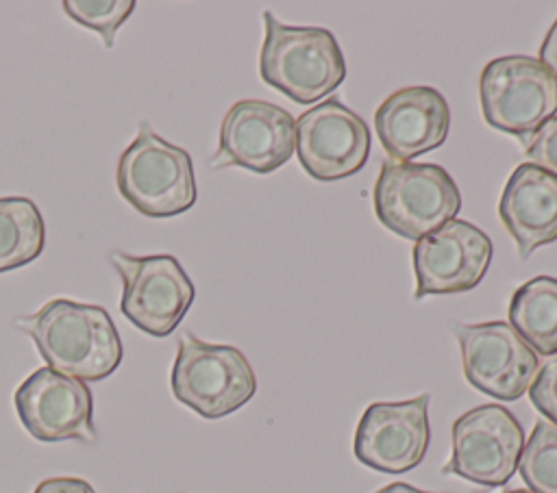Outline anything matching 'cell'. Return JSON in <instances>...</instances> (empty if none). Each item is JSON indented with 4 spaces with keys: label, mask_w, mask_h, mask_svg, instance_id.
<instances>
[{
    "label": "cell",
    "mask_w": 557,
    "mask_h": 493,
    "mask_svg": "<svg viewBox=\"0 0 557 493\" xmlns=\"http://www.w3.org/2000/svg\"><path fill=\"white\" fill-rule=\"evenodd\" d=\"M15 326L33 339L48 367L63 376L96 382L122 363L120 334L98 304L57 298L37 313L17 317Z\"/></svg>",
    "instance_id": "cell-1"
},
{
    "label": "cell",
    "mask_w": 557,
    "mask_h": 493,
    "mask_svg": "<svg viewBox=\"0 0 557 493\" xmlns=\"http://www.w3.org/2000/svg\"><path fill=\"white\" fill-rule=\"evenodd\" d=\"M263 24L259 72L268 85L298 104H311L344 83L346 63L333 33L281 24L270 11L263 13Z\"/></svg>",
    "instance_id": "cell-2"
},
{
    "label": "cell",
    "mask_w": 557,
    "mask_h": 493,
    "mask_svg": "<svg viewBox=\"0 0 557 493\" xmlns=\"http://www.w3.org/2000/svg\"><path fill=\"white\" fill-rule=\"evenodd\" d=\"M115 185L135 211L152 219L181 215L196 202L191 156L159 137L146 122L117 161Z\"/></svg>",
    "instance_id": "cell-3"
},
{
    "label": "cell",
    "mask_w": 557,
    "mask_h": 493,
    "mask_svg": "<svg viewBox=\"0 0 557 493\" xmlns=\"http://www.w3.org/2000/svg\"><path fill=\"white\" fill-rule=\"evenodd\" d=\"M459 208L461 193L444 167L383 163L374 185V213L394 235L418 241L455 219Z\"/></svg>",
    "instance_id": "cell-4"
},
{
    "label": "cell",
    "mask_w": 557,
    "mask_h": 493,
    "mask_svg": "<svg viewBox=\"0 0 557 493\" xmlns=\"http://www.w3.org/2000/svg\"><path fill=\"white\" fill-rule=\"evenodd\" d=\"M174 397L205 419H220L242 408L257 391L248 358L233 345L181 334L170 374Z\"/></svg>",
    "instance_id": "cell-5"
},
{
    "label": "cell",
    "mask_w": 557,
    "mask_h": 493,
    "mask_svg": "<svg viewBox=\"0 0 557 493\" xmlns=\"http://www.w3.org/2000/svg\"><path fill=\"white\" fill-rule=\"evenodd\" d=\"M479 96L485 122L520 141L557 113V80L524 54L490 61L481 72Z\"/></svg>",
    "instance_id": "cell-6"
},
{
    "label": "cell",
    "mask_w": 557,
    "mask_h": 493,
    "mask_svg": "<svg viewBox=\"0 0 557 493\" xmlns=\"http://www.w3.org/2000/svg\"><path fill=\"white\" fill-rule=\"evenodd\" d=\"M111 263L122 278L120 311L150 337H168L189 311L196 289L172 254L133 256L111 252Z\"/></svg>",
    "instance_id": "cell-7"
},
{
    "label": "cell",
    "mask_w": 557,
    "mask_h": 493,
    "mask_svg": "<svg viewBox=\"0 0 557 493\" xmlns=\"http://www.w3.org/2000/svg\"><path fill=\"white\" fill-rule=\"evenodd\" d=\"M522 447L520 421L500 404H483L455 419L453 456L442 473L483 486H500L518 469Z\"/></svg>",
    "instance_id": "cell-8"
},
{
    "label": "cell",
    "mask_w": 557,
    "mask_h": 493,
    "mask_svg": "<svg viewBox=\"0 0 557 493\" xmlns=\"http://www.w3.org/2000/svg\"><path fill=\"white\" fill-rule=\"evenodd\" d=\"M468 382L485 395L513 402L527 393L537 354L507 321L453 324Z\"/></svg>",
    "instance_id": "cell-9"
},
{
    "label": "cell",
    "mask_w": 557,
    "mask_h": 493,
    "mask_svg": "<svg viewBox=\"0 0 557 493\" xmlns=\"http://www.w3.org/2000/svg\"><path fill=\"white\" fill-rule=\"evenodd\" d=\"M17 417L26 432L44 443L96 441L89 387L50 367L35 369L13 393Z\"/></svg>",
    "instance_id": "cell-10"
},
{
    "label": "cell",
    "mask_w": 557,
    "mask_h": 493,
    "mask_svg": "<svg viewBox=\"0 0 557 493\" xmlns=\"http://www.w3.org/2000/svg\"><path fill=\"white\" fill-rule=\"evenodd\" d=\"M429 400V393H420L405 402L370 404L355 430L357 460L383 473H405L418 467L431 439Z\"/></svg>",
    "instance_id": "cell-11"
},
{
    "label": "cell",
    "mask_w": 557,
    "mask_h": 493,
    "mask_svg": "<svg viewBox=\"0 0 557 493\" xmlns=\"http://www.w3.org/2000/svg\"><path fill=\"white\" fill-rule=\"evenodd\" d=\"M296 152L294 117L263 100L235 102L220 126L213 167L237 165L257 174H270L283 167Z\"/></svg>",
    "instance_id": "cell-12"
},
{
    "label": "cell",
    "mask_w": 557,
    "mask_h": 493,
    "mask_svg": "<svg viewBox=\"0 0 557 493\" xmlns=\"http://www.w3.org/2000/svg\"><path fill=\"white\" fill-rule=\"evenodd\" d=\"M296 152L315 180L348 178L368 161V124L339 100L329 98L296 119Z\"/></svg>",
    "instance_id": "cell-13"
},
{
    "label": "cell",
    "mask_w": 557,
    "mask_h": 493,
    "mask_svg": "<svg viewBox=\"0 0 557 493\" xmlns=\"http://www.w3.org/2000/svg\"><path fill=\"white\" fill-rule=\"evenodd\" d=\"M492 263V241L474 224L450 219L416 241V298L474 289Z\"/></svg>",
    "instance_id": "cell-14"
},
{
    "label": "cell",
    "mask_w": 557,
    "mask_h": 493,
    "mask_svg": "<svg viewBox=\"0 0 557 493\" xmlns=\"http://www.w3.org/2000/svg\"><path fill=\"white\" fill-rule=\"evenodd\" d=\"M448 126L446 98L422 85L394 91L374 113L376 137L394 163H411V159L442 146Z\"/></svg>",
    "instance_id": "cell-15"
},
{
    "label": "cell",
    "mask_w": 557,
    "mask_h": 493,
    "mask_svg": "<svg viewBox=\"0 0 557 493\" xmlns=\"http://www.w3.org/2000/svg\"><path fill=\"white\" fill-rule=\"evenodd\" d=\"M498 215L520 258H529L557 239V178L531 163L518 165L503 189Z\"/></svg>",
    "instance_id": "cell-16"
},
{
    "label": "cell",
    "mask_w": 557,
    "mask_h": 493,
    "mask_svg": "<svg viewBox=\"0 0 557 493\" xmlns=\"http://www.w3.org/2000/svg\"><path fill=\"white\" fill-rule=\"evenodd\" d=\"M509 324L533 352L557 354V278L537 276L520 285L509 302Z\"/></svg>",
    "instance_id": "cell-17"
},
{
    "label": "cell",
    "mask_w": 557,
    "mask_h": 493,
    "mask_svg": "<svg viewBox=\"0 0 557 493\" xmlns=\"http://www.w3.org/2000/svg\"><path fill=\"white\" fill-rule=\"evenodd\" d=\"M44 219L33 200L0 198V274L33 263L44 250Z\"/></svg>",
    "instance_id": "cell-18"
},
{
    "label": "cell",
    "mask_w": 557,
    "mask_h": 493,
    "mask_svg": "<svg viewBox=\"0 0 557 493\" xmlns=\"http://www.w3.org/2000/svg\"><path fill=\"white\" fill-rule=\"evenodd\" d=\"M518 469L529 491L557 493V426L546 419L535 424L522 447Z\"/></svg>",
    "instance_id": "cell-19"
},
{
    "label": "cell",
    "mask_w": 557,
    "mask_h": 493,
    "mask_svg": "<svg viewBox=\"0 0 557 493\" xmlns=\"http://www.w3.org/2000/svg\"><path fill=\"white\" fill-rule=\"evenodd\" d=\"M65 13L81 26L98 33L104 48L113 46L117 28L135 9L133 0H65Z\"/></svg>",
    "instance_id": "cell-20"
},
{
    "label": "cell",
    "mask_w": 557,
    "mask_h": 493,
    "mask_svg": "<svg viewBox=\"0 0 557 493\" xmlns=\"http://www.w3.org/2000/svg\"><path fill=\"white\" fill-rule=\"evenodd\" d=\"M527 391L531 404L546 417V421L557 426V354L548 356L542 367H537Z\"/></svg>",
    "instance_id": "cell-21"
},
{
    "label": "cell",
    "mask_w": 557,
    "mask_h": 493,
    "mask_svg": "<svg viewBox=\"0 0 557 493\" xmlns=\"http://www.w3.org/2000/svg\"><path fill=\"white\" fill-rule=\"evenodd\" d=\"M524 156L531 165L553 174L557 178V115L544 122L533 135L531 143L524 150Z\"/></svg>",
    "instance_id": "cell-22"
},
{
    "label": "cell",
    "mask_w": 557,
    "mask_h": 493,
    "mask_svg": "<svg viewBox=\"0 0 557 493\" xmlns=\"http://www.w3.org/2000/svg\"><path fill=\"white\" fill-rule=\"evenodd\" d=\"M33 493H96L87 480L81 478H48Z\"/></svg>",
    "instance_id": "cell-23"
},
{
    "label": "cell",
    "mask_w": 557,
    "mask_h": 493,
    "mask_svg": "<svg viewBox=\"0 0 557 493\" xmlns=\"http://www.w3.org/2000/svg\"><path fill=\"white\" fill-rule=\"evenodd\" d=\"M544 69L557 80V20L555 24L548 28L542 46H540V59H537Z\"/></svg>",
    "instance_id": "cell-24"
},
{
    "label": "cell",
    "mask_w": 557,
    "mask_h": 493,
    "mask_svg": "<svg viewBox=\"0 0 557 493\" xmlns=\"http://www.w3.org/2000/svg\"><path fill=\"white\" fill-rule=\"evenodd\" d=\"M374 493H431V491H422V489H416V486L405 484V482H392V484H387V486H383Z\"/></svg>",
    "instance_id": "cell-25"
},
{
    "label": "cell",
    "mask_w": 557,
    "mask_h": 493,
    "mask_svg": "<svg viewBox=\"0 0 557 493\" xmlns=\"http://www.w3.org/2000/svg\"><path fill=\"white\" fill-rule=\"evenodd\" d=\"M505 493H535V491H529V489H513V491H505Z\"/></svg>",
    "instance_id": "cell-26"
}]
</instances>
